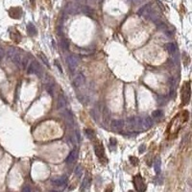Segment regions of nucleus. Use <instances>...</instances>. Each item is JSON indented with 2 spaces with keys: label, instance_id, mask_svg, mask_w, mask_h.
Listing matches in <instances>:
<instances>
[{
  "label": "nucleus",
  "instance_id": "7",
  "mask_svg": "<svg viewBox=\"0 0 192 192\" xmlns=\"http://www.w3.org/2000/svg\"><path fill=\"white\" fill-rule=\"evenodd\" d=\"M124 126V121L123 120H114L111 123V128L113 130H121Z\"/></svg>",
  "mask_w": 192,
  "mask_h": 192
},
{
  "label": "nucleus",
  "instance_id": "16",
  "mask_svg": "<svg viewBox=\"0 0 192 192\" xmlns=\"http://www.w3.org/2000/svg\"><path fill=\"white\" fill-rule=\"evenodd\" d=\"M154 168H155V171H156V173L159 174V169H160V161L159 159H156V161L154 162Z\"/></svg>",
  "mask_w": 192,
  "mask_h": 192
},
{
  "label": "nucleus",
  "instance_id": "3",
  "mask_svg": "<svg viewBox=\"0 0 192 192\" xmlns=\"http://www.w3.org/2000/svg\"><path fill=\"white\" fill-rule=\"evenodd\" d=\"M66 62H67V65H68V67H69V69L73 72L79 64V57L77 55L68 56L66 58Z\"/></svg>",
  "mask_w": 192,
  "mask_h": 192
},
{
  "label": "nucleus",
  "instance_id": "6",
  "mask_svg": "<svg viewBox=\"0 0 192 192\" xmlns=\"http://www.w3.org/2000/svg\"><path fill=\"white\" fill-rule=\"evenodd\" d=\"M66 182H67V177L66 176H62V178H59V179H56V180H52V183L57 186L64 185L65 183H66Z\"/></svg>",
  "mask_w": 192,
  "mask_h": 192
},
{
  "label": "nucleus",
  "instance_id": "1",
  "mask_svg": "<svg viewBox=\"0 0 192 192\" xmlns=\"http://www.w3.org/2000/svg\"><path fill=\"white\" fill-rule=\"evenodd\" d=\"M7 55H8V57H9V58H10L11 60H12L14 64H16V65H18V66H20L21 55H20V54H19V52L16 49V48L10 47L9 49H8Z\"/></svg>",
  "mask_w": 192,
  "mask_h": 192
},
{
  "label": "nucleus",
  "instance_id": "12",
  "mask_svg": "<svg viewBox=\"0 0 192 192\" xmlns=\"http://www.w3.org/2000/svg\"><path fill=\"white\" fill-rule=\"evenodd\" d=\"M90 178L88 176V177L85 178L84 180H83L82 186H81V190H84V189L88 188V186H90Z\"/></svg>",
  "mask_w": 192,
  "mask_h": 192
},
{
  "label": "nucleus",
  "instance_id": "10",
  "mask_svg": "<svg viewBox=\"0 0 192 192\" xmlns=\"http://www.w3.org/2000/svg\"><path fill=\"white\" fill-rule=\"evenodd\" d=\"M165 48L166 50L168 51L169 54H171V55H173V54H175V52H176V45H175V43H172V42H170V43H167L165 45Z\"/></svg>",
  "mask_w": 192,
  "mask_h": 192
},
{
  "label": "nucleus",
  "instance_id": "4",
  "mask_svg": "<svg viewBox=\"0 0 192 192\" xmlns=\"http://www.w3.org/2000/svg\"><path fill=\"white\" fill-rule=\"evenodd\" d=\"M85 80V79L84 74H83V73H79L78 75H77L76 78L74 79V81H73V85H74V87H76V88L81 87L82 85H84Z\"/></svg>",
  "mask_w": 192,
  "mask_h": 192
},
{
  "label": "nucleus",
  "instance_id": "17",
  "mask_svg": "<svg viewBox=\"0 0 192 192\" xmlns=\"http://www.w3.org/2000/svg\"><path fill=\"white\" fill-rule=\"evenodd\" d=\"M75 174L77 175V177L78 178H81L83 176V169L81 166H77L75 168Z\"/></svg>",
  "mask_w": 192,
  "mask_h": 192
},
{
  "label": "nucleus",
  "instance_id": "8",
  "mask_svg": "<svg viewBox=\"0 0 192 192\" xmlns=\"http://www.w3.org/2000/svg\"><path fill=\"white\" fill-rule=\"evenodd\" d=\"M76 157H77V151L76 150H72L69 153V155L67 156L66 159H65V162L67 163H73L75 161L76 159Z\"/></svg>",
  "mask_w": 192,
  "mask_h": 192
},
{
  "label": "nucleus",
  "instance_id": "21",
  "mask_svg": "<svg viewBox=\"0 0 192 192\" xmlns=\"http://www.w3.org/2000/svg\"><path fill=\"white\" fill-rule=\"evenodd\" d=\"M130 160H131L132 164H134V165H136L137 163H138V161H139V160L137 159L136 157H130Z\"/></svg>",
  "mask_w": 192,
  "mask_h": 192
},
{
  "label": "nucleus",
  "instance_id": "19",
  "mask_svg": "<svg viewBox=\"0 0 192 192\" xmlns=\"http://www.w3.org/2000/svg\"><path fill=\"white\" fill-rule=\"evenodd\" d=\"M84 12L87 14L88 16H92V14H93V11L90 9V7H85V9H84Z\"/></svg>",
  "mask_w": 192,
  "mask_h": 192
},
{
  "label": "nucleus",
  "instance_id": "24",
  "mask_svg": "<svg viewBox=\"0 0 192 192\" xmlns=\"http://www.w3.org/2000/svg\"><path fill=\"white\" fill-rule=\"evenodd\" d=\"M5 56V51L2 47H0V60H1Z\"/></svg>",
  "mask_w": 192,
  "mask_h": 192
},
{
  "label": "nucleus",
  "instance_id": "14",
  "mask_svg": "<svg viewBox=\"0 0 192 192\" xmlns=\"http://www.w3.org/2000/svg\"><path fill=\"white\" fill-rule=\"evenodd\" d=\"M61 45L64 50H68L69 49V41H67V39L62 38L61 39Z\"/></svg>",
  "mask_w": 192,
  "mask_h": 192
},
{
  "label": "nucleus",
  "instance_id": "5",
  "mask_svg": "<svg viewBox=\"0 0 192 192\" xmlns=\"http://www.w3.org/2000/svg\"><path fill=\"white\" fill-rule=\"evenodd\" d=\"M153 125V120L151 117H145V118H141V128L142 129H148Z\"/></svg>",
  "mask_w": 192,
  "mask_h": 192
},
{
  "label": "nucleus",
  "instance_id": "13",
  "mask_svg": "<svg viewBox=\"0 0 192 192\" xmlns=\"http://www.w3.org/2000/svg\"><path fill=\"white\" fill-rule=\"evenodd\" d=\"M28 62H29V57H28L27 55H24L23 58L21 57V62H20V66L23 68V69H25V68L27 67L28 65Z\"/></svg>",
  "mask_w": 192,
  "mask_h": 192
},
{
  "label": "nucleus",
  "instance_id": "26",
  "mask_svg": "<svg viewBox=\"0 0 192 192\" xmlns=\"http://www.w3.org/2000/svg\"><path fill=\"white\" fill-rule=\"evenodd\" d=\"M138 151H139V153H140V154H142L143 152L145 151V146H144V145H141V146H140V147H139V150H138Z\"/></svg>",
  "mask_w": 192,
  "mask_h": 192
},
{
  "label": "nucleus",
  "instance_id": "20",
  "mask_svg": "<svg viewBox=\"0 0 192 192\" xmlns=\"http://www.w3.org/2000/svg\"><path fill=\"white\" fill-rule=\"evenodd\" d=\"M39 57H41V59L42 60V61H43L44 64H47V66H49V62H48V60H47L46 58H45V56L43 55V54L41 53V54H39Z\"/></svg>",
  "mask_w": 192,
  "mask_h": 192
},
{
  "label": "nucleus",
  "instance_id": "23",
  "mask_svg": "<svg viewBox=\"0 0 192 192\" xmlns=\"http://www.w3.org/2000/svg\"><path fill=\"white\" fill-rule=\"evenodd\" d=\"M168 100H167V98H166V97H161V99H159V105H163V104H165L166 102H167Z\"/></svg>",
  "mask_w": 192,
  "mask_h": 192
},
{
  "label": "nucleus",
  "instance_id": "9",
  "mask_svg": "<svg viewBox=\"0 0 192 192\" xmlns=\"http://www.w3.org/2000/svg\"><path fill=\"white\" fill-rule=\"evenodd\" d=\"M94 150H95L96 156L98 157L99 159L104 157V149H103L101 145H96L95 147H94Z\"/></svg>",
  "mask_w": 192,
  "mask_h": 192
},
{
  "label": "nucleus",
  "instance_id": "18",
  "mask_svg": "<svg viewBox=\"0 0 192 192\" xmlns=\"http://www.w3.org/2000/svg\"><path fill=\"white\" fill-rule=\"evenodd\" d=\"M152 115H153L155 118H157V117H159L162 115V111L160 110H157V111H154L153 113H152Z\"/></svg>",
  "mask_w": 192,
  "mask_h": 192
},
{
  "label": "nucleus",
  "instance_id": "11",
  "mask_svg": "<svg viewBox=\"0 0 192 192\" xmlns=\"http://www.w3.org/2000/svg\"><path fill=\"white\" fill-rule=\"evenodd\" d=\"M27 31H28V33H29V35H31V36L37 35L36 27L34 26V24H32V23H29L27 25Z\"/></svg>",
  "mask_w": 192,
  "mask_h": 192
},
{
  "label": "nucleus",
  "instance_id": "22",
  "mask_svg": "<svg viewBox=\"0 0 192 192\" xmlns=\"http://www.w3.org/2000/svg\"><path fill=\"white\" fill-rule=\"evenodd\" d=\"M85 134H87V136L90 137V139H92V136H94V133L91 130H85Z\"/></svg>",
  "mask_w": 192,
  "mask_h": 192
},
{
  "label": "nucleus",
  "instance_id": "27",
  "mask_svg": "<svg viewBox=\"0 0 192 192\" xmlns=\"http://www.w3.org/2000/svg\"><path fill=\"white\" fill-rule=\"evenodd\" d=\"M131 1L133 2V3H134V4H136V3H138V2L140 1V0H131Z\"/></svg>",
  "mask_w": 192,
  "mask_h": 192
},
{
  "label": "nucleus",
  "instance_id": "2",
  "mask_svg": "<svg viewBox=\"0 0 192 192\" xmlns=\"http://www.w3.org/2000/svg\"><path fill=\"white\" fill-rule=\"evenodd\" d=\"M27 72L29 74H36V75L41 77L42 75V68L39 65V64H38L37 62H32L28 65Z\"/></svg>",
  "mask_w": 192,
  "mask_h": 192
},
{
  "label": "nucleus",
  "instance_id": "25",
  "mask_svg": "<svg viewBox=\"0 0 192 192\" xmlns=\"http://www.w3.org/2000/svg\"><path fill=\"white\" fill-rule=\"evenodd\" d=\"M22 190H23V192H30L31 191V187H29L28 185H25L23 188H22Z\"/></svg>",
  "mask_w": 192,
  "mask_h": 192
},
{
  "label": "nucleus",
  "instance_id": "15",
  "mask_svg": "<svg viewBox=\"0 0 192 192\" xmlns=\"http://www.w3.org/2000/svg\"><path fill=\"white\" fill-rule=\"evenodd\" d=\"M58 109H64V108H65V100H64V97H62V96H60L59 97V100H58Z\"/></svg>",
  "mask_w": 192,
  "mask_h": 192
}]
</instances>
